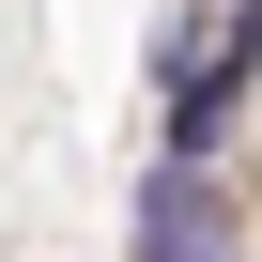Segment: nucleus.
<instances>
[{
    "label": "nucleus",
    "mask_w": 262,
    "mask_h": 262,
    "mask_svg": "<svg viewBox=\"0 0 262 262\" xmlns=\"http://www.w3.org/2000/svg\"><path fill=\"white\" fill-rule=\"evenodd\" d=\"M139 262H262L231 170H155V185H139Z\"/></svg>",
    "instance_id": "obj_1"
},
{
    "label": "nucleus",
    "mask_w": 262,
    "mask_h": 262,
    "mask_svg": "<svg viewBox=\"0 0 262 262\" xmlns=\"http://www.w3.org/2000/svg\"><path fill=\"white\" fill-rule=\"evenodd\" d=\"M216 16H231V31H247V16H262V0H216Z\"/></svg>",
    "instance_id": "obj_2"
}]
</instances>
